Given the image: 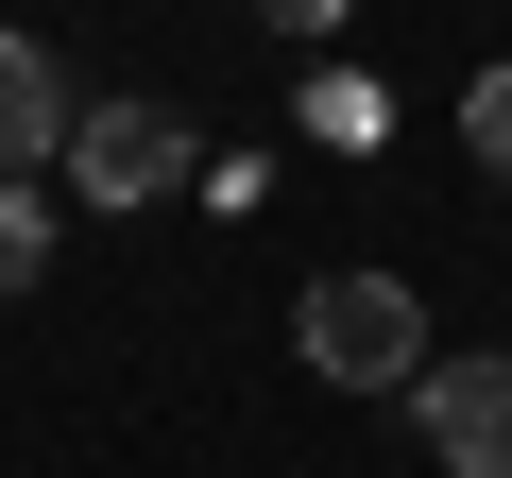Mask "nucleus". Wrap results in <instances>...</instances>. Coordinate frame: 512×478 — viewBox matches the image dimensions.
Listing matches in <instances>:
<instances>
[{
    "label": "nucleus",
    "instance_id": "obj_1",
    "mask_svg": "<svg viewBox=\"0 0 512 478\" xmlns=\"http://www.w3.org/2000/svg\"><path fill=\"white\" fill-rule=\"evenodd\" d=\"M291 342H308L325 393H410V376H427V291H410V274H308Z\"/></svg>",
    "mask_w": 512,
    "mask_h": 478
},
{
    "label": "nucleus",
    "instance_id": "obj_2",
    "mask_svg": "<svg viewBox=\"0 0 512 478\" xmlns=\"http://www.w3.org/2000/svg\"><path fill=\"white\" fill-rule=\"evenodd\" d=\"M52 188L120 222V205H171V188H205V137H188L171 103H86V120H69V154H52Z\"/></svg>",
    "mask_w": 512,
    "mask_h": 478
},
{
    "label": "nucleus",
    "instance_id": "obj_3",
    "mask_svg": "<svg viewBox=\"0 0 512 478\" xmlns=\"http://www.w3.org/2000/svg\"><path fill=\"white\" fill-rule=\"evenodd\" d=\"M410 427H427V461H444V478H512V342L427 359V376H410Z\"/></svg>",
    "mask_w": 512,
    "mask_h": 478
},
{
    "label": "nucleus",
    "instance_id": "obj_4",
    "mask_svg": "<svg viewBox=\"0 0 512 478\" xmlns=\"http://www.w3.org/2000/svg\"><path fill=\"white\" fill-rule=\"evenodd\" d=\"M69 69H52V35H0V188H35L52 154H69Z\"/></svg>",
    "mask_w": 512,
    "mask_h": 478
},
{
    "label": "nucleus",
    "instance_id": "obj_5",
    "mask_svg": "<svg viewBox=\"0 0 512 478\" xmlns=\"http://www.w3.org/2000/svg\"><path fill=\"white\" fill-rule=\"evenodd\" d=\"M52 274V188H0V308Z\"/></svg>",
    "mask_w": 512,
    "mask_h": 478
},
{
    "label": "nucleus",
    "instance_id": "obj_6",
    "mask_svg": "<svg viewBox=\"0 0 512 478\" xmlns=\"http://www.w3.org/2000/svg\"><path fill=\"white\" fill-rule=\"evenodd\" d=\"M461 154H478V171H495V188H512V52H495V69H478V86H461Z\"/></svg>",
    "mask_w": 512,
    "mask_h": 478
},
{
    "label": "nucleus",
    "instance_id": "obj_7",
    "mask_svg": "<svg viewBox=\"0 0 512 478\" xmlns=\"http://www.w3.org/2000/svg\"><path fill=\"white\" fill-rule=\"evenodd\" d=\"M308 137H393V103H376V86H342V69H325V86H308Z\"/></svg>",
    "mask_w": 512,
    "mask_h": 478
},
{
    "label": "nucleus",
    "instance_id": "obj_8",
    "mask_svg": "<svg viewBox=\"0 0 512 478\" xmlns=\"http://www.w3.org/2000/svg\"><path fill=\"white\" fill-rule=\"evenodd\" d=\"M256 18H274V35H342L359 0H256Z\"/></svg>",
    "mask_w": 512,
    "mask_h": 478
}]
</instances>
